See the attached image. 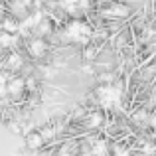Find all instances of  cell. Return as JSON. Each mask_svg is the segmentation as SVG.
<instances>
[{
  "instance_id": "cell-4",
  "label": "cell",
  "mask_w": 156,
  "mask_h": 156,
  "mask_svg": "<svg viewBox=\"0 0 156 156\" xmlns=\"http://www.w3.org/2000/svg\"><path fill=\"white\" fill-rule=\"evenodd\" d=\"M105 14L111 16V18H115V20L126 18V16L130 14V8L126 6V4H122V2H115V4H111V6L105 10Z\"/></svg>"
},
{
  "instance_id": "cell-10",
  "label": "cell",
  "mask_w": 156,
  "mask_h": 156,
  "mask_svg": "<svg viewBox=\"0 0 156 156\" xmlns=\"http://www.w3.org/2000/svg\"><path fill=\"white\" fill-rule=\"evenodd\" d=\"M36 36H38V38H44V36H50L51 34V22L48 18H44L42 22L38 24V28H36Z\"/></svg>"
},
{
  "instance_id": "cell-11",
  "label": "cell",
  "mask_w": 156,
  "mask_h": 156,
  "mask_svg": "<svg viewBox=\"0 0 156 156\" xmlns=\"http://www.w3.org/2000/svg\"><path fill=\"white\" fill-rule=\"evenodd\" d=\"M81 55H83V59L89 63V61H95V57L99 55V50H97V46H93V44H91V46H85L83 48Z\"/></svg>"
},
{
  "instance_id": "cell-9",
  "label": "cell",
  "mask_w": 156,
  "mask_h": 156,
  "mask_svg": "<svg viewBox=\"0 0 156 156\" xmlns=\"http://www.w3.org/2000/svg\"><path fill=\"white\" fill-rule=\"evenodd\" d=\"M6 63H8V67H10L12 71H18V69H22L24 59H22V55H20V53H14V51H12L10 55H8Z\"/></svg>"
},
{
  "instance_id": "cell-3",
  "label": "cell",
  "mask_w": 156,
  "mask_h": 156,
  "mask_svg": "<svg viewBox=\"0 0 156 156\" xmlns=\"http://www.w3.org/2000/svg\"><path fill=\"white\" fill-rule=\"evenodd\" d=\"M26 89V79H22V77H14L6 83V93L10 97H22Z\"/></svg>"
},
{
  "instance_id": "cell-2",
  "label": "cell",
  "mask_w": 156,
  "mask_h": 156,
  "mask_svg": "<svg viewBox=\"0 0 156 156\" xmlns=\"http://www.w3.org/2000/svg\"><path fill=\"white\" fill-rule=\"evenodd\" d=\"M28 53H30L34 59H40L48 53V44L44 38H34L30 44H28Z\"/></svg>"
},
{
  "instance_id": "cell-12",
  "label": "cell",
  "mask_w": 156,
  "mask_h": 156,
  "mask_svg": "<svg viewBox=\"0 0 156 156\" xmlns=\"http://www.w3.org/2000/svg\"><path fill=\"white\" fill-rule=\"evenodd\" d=\"M93 156H107V144L103 140H99V142H95V144H93Z\"/></svg>"
},
{
  "instance_id": "cell-7",
  "label": "cell",
  "mask_w": 156,
  "mask_h": 156,
  "mask_svg": "<svg viewBox=\"0 0 156 156\" xmlns=\"http://www.w3.org/2000/svg\"><path fill=\"white\" fill-rule=\"evenodd\" d=\"M18 28H20L18 20L12 18V16L4 18V20H2V24H0V30H2L4 34H16V30H18Z\"/></svg>"
},
{
  "instance_id": "cell-14",
  "label": "cell",
  "mask_w": 156,
  "mask_h": 156,
  "mask_svg": "<svg viewBox=\"0 0 156 156\" xmlns=\"http://www.w3.org/2000/svg\"><path fill=\"white\" fill-rule=\"evenodd\" d=\"M57 156H73V154H71V150H69V146H63V148L57 152Z\"/></svg>"
},
{
  "instance_id": "cell-5",
  "label": "cell",
  "mask_w": 156,
  "mask_h": 156,
  "mask_svg": "<svg viewBox=\"0 0 156 156\" xmlns=\"http://www.w3.org/2000/svg\"><path fill=\"white\" fill-rule=\"evenodd\" d=\"M44 144H46V138L42 136L40 130H30V133H26V146L30 150H38V148H42Z\"/></svg>"
},
{
  "instance_id": "cell-13",
  "label": "cell",
  "mask_w": 156,
  "mask_h": 156,
  "mask_svg": "<svg viewBox=\"0 0 156 156\" xmlns=\"http://www.w3.org/2000/svg\"><path fill=\"white\" fill-rule=\"evenodd\" d=\"M40 133H42V136L46 138V140H51L53 136H55V133H57V129H53V126H44L42 130H40Z\"/></svg>"
},
{
  "instance_id": "cell-1",
  "label": "cell",
  "mask_w": 156,
  "mask_h": 156,
  "mask_svg": "<svg viewBox=\"0 0 156 156\" xmlns=\"http://www.w3.org/2000/svg\"><path fill=\"white\" fill-rule=\"evenodd\" d=\"M95 95L99 97V103H103L105 107H113L115 103H119L121 99V85L113 83V85H101L95 91Z\"/></svg>"
},
{
  "instance_id": "cell-6",
  "label": "cell",
  "mask_w": 156,
  "mask_h": 156,
  "mask_svg": "<svg viewBox=\"0 0 156 156\" xmlns=\"http://www.w3.org/2000/svg\"><path fill=\"white\" fill-rule=\"evenodd\" d=\"M105 122V115L101 113V111H91V113H87V117H85V126L87 129H101Z\"/></svg>"
},
{
  "instance_id": "cell-15",
  "label": "cell",
  "mask_w": 156,
  "mask_h": 156,
  "mask_svg": "<svg viewBox=\"0 0 156 156\" xmlns=\"http://www.w3.org/2000/svg\"><path fill=\"white\" fill-rule=\"evenodd\" d=\"M148 122H150V126H152V129L156 130V115H152V117H150V121H148Z\"/></svg>"
},
{
  "instance_id": "cell-8",
  "label": "cell",
  "mask_w": 156,
  "mask_h": 156,
  "mask_svg": "<svg viewBox=\"0 0 156 156\" xmlns=\"http://www.w3.org/2000/svg\"><path fill=\"white\" fill-rule=\"evenodd\" d=\"M10 10L14 12L16 16H26L28 18V2H24V0H12Z\"/></svg>"
}]
</instances>
